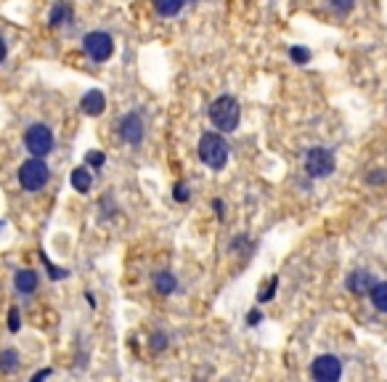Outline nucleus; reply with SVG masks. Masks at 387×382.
Masks as SVG:
<instances>
[{
  "label": "nucleus",
  "mask_w": 387,
  "mask_h": 382,
  "mask_svg": "<svg viewBox=\"0 0 387 382\" xmlns=\"http://www.w3.org/2000/svg\"><path fill=\"white\" fill-rule=\"evenodd\" d=\"M374 287H377V279H374V274L366 271V268H358V271H353V274L348 277V290L358 297L371 295Z\"/></svg>",
  "instance_id": "9"
},
{
  "label": "nucleus",
  "mask_w": 387,
  "mask_h": 382,
  "mask_svg": "<svg viewBox=\"0 0 387 382\" xmlns=\"http://www.w3.org/2000/svg\"><path fill=\"white\" fill-rule=\"evenodd\" d=\"M69 21H72V6H69L67 0L53 3L51 14H48V24H51V27H64Z\"/></svg>",
  "instance_id": "11"
},
{
  "label": "nucleus",
  "mask_w": 387,
  "mask_h": 382,
  "mask_svg": "<svg viewBox=\"0 0 387 382\" xmlns=\"http://www.w3.org/2000/svg\"><path fill=\"white\" fill-rule=\"evenodd\" d=\"M310 374L316 382H339L342 380V361L332 353L316 356L310 364Z\"/></svg>",
  "instance_id": "7"
},
{
  "label": "nucleus",
  "mask_w": 387,
  "mask_h": 382,
  "mask_svg": "<svg viewBox=\"0 0 387 382\" xmlns=\"http://www.w3.org/2000/svg\"><path fill=\"white\" fill-rule=\"evenodd\" d=\"M0 366H3V372H6V374L17 372V366H19V353L14 350V348H6V350L0 353Z\"/></svg>",
  "instance_id": "17"
},
{
  "label": "nucleus",
  "mask_w": 387,
  "mask_h": 382,
  "mask_svg": "<svg viewBox=\"0 0 387 382\" xmlns=\"http://www.w3.org/2000/svg\"><path fill=\"white\" fill-rule=\"evenodd\" d=\"M85 165H88L90 170H101L103 165H106V154H103V152H90V154L85 157Z\"/></svg>",
  "instance_id": "22"
},
{
  "label": "nucleus",
  "mask_w": 387,
  "mask_h": 382,
  "mask_svg": "<svg viewBox=\"0 0 387 382\" xmlns=\"http://www.w3.org/2000/svg\"><path fill=\"white\" fill-rule=\"evenodd\" d=\"M19 330H21V319H19V308H11V311H8V332H14V334H17Z\"/></svg>",
  "instance_id": "25"
},
{
  "label": "nucleus",
  "mask_w": 387,
  "mask_h": 382,
  "mask_svg": "<svg viewBox=\"0 0 387 382\" xmlns=\"http://www.w3.org/2000/svg\"><path fill=\"white\" fill-rule=\"evenodd\" d=\"M24 146H27V152L32 157H43L46 159L53 152V130L46 122H34L24 133Z\"/></svg>",
  "instance_id": "4"
},
{
  "label": "nucleus",
  "mask_w": 387,
  "mask_h": 382,
  "mask_svg": "<svg viewBox=\"0 0 387 382\" xmlns=\"http://www.w3.org/2000/svg\"><path fill=\"white\" fill-rule=\"evenodd\" d=\"M168 345H170V337L165 332H154L152 337H149V348H152L154 353H162Z\"/></svg>",
  "instance_id": "21"
},
{
  "label": "nucleus",
  "mask_w": 387,
  "mask_h": 382,
  "mask_svg": "<svg viewBox=\"0 0 387 382\" xmlns=\"http://www.w3.org/2000/svg\"><path fill=\"white\" fill-rule=\"evenodd\" d=\"M369 300L379 313H387V281H377V287L371 290Z\"/></svg>",
  "instance_id": "16"
},
{
  "label": "nucleus",
  "mask_w": 387,
  "mask_h": 382,
  "mask_svg": "<svg viewBox=\"0 0 387 382\" xmlns=\"http://www.w3.org/2000/svg\"><path fill=\"white\" fill-rule=\"evenodd\" d=\"M72 186L80 191V194H85V191H90V186H93V173H90V168L88 165H83V168H77V170H72Z\"/></svg>",
  "instance_id": "14"
},
{
  "label": "nucleus",
  "mask_w": 387,
  "mask_h": 382,
  "mask_svg": "<svg viewBox=\"0 0 387 382\" xmlns=\"http://www.w3.org/2000/svg\"><path fill=\"white\" fill-rule=\"evenodd\" d=\"M289 56H292L295 64H310V59H313L310 48H305V46H292V48H289Z\"/></svg>",
  "instance_id": "19"
},
{
  "label": "nucleus",
  "mask_w": 387,
  "mask_h": 382,
  "mask_svg": "<svg viewBox=\"0 0 387 382\" xmlns=\"http://www.w3.org/2000/svg\"><path fill=\"white\" fill-rule=\"evenodd\" d=\"M366 181H369L371 186H379V183H385L387 181V173L385 170H374V173L366 175Z\"/></svg>",
  "instance_id": "26"
},
{
  "label": "nucleus",
  "mask_w": 387,
  "mask_h": 382,
  "mask_svg": "<svg viewBox=\"0 0 387 382\" xmlns=\"http://www.w3.org/2000/svg\"><path fill=\"white\" fill-rule=\"evenodd\" d=\"M172 199H175V202H181V205H183V202H188V199H191V189H188V186H186L183 181H178V183H175V186H172Z\"/></svg>",
  "instance_id": "23"
},
{
  "label": "nucleus",
  "mask_w": 387,
  "mask_h": 382,
  "mask_svg": "<svg viewBox=\"0 0 387 382\" xmlns=\"http://www.w3.org/2000/svg\"><path fill=\"white\" fill-rule=\"evenodd\" d=\"M83 51L96 61V64H103L106 59H112V53H115V40L112 35H106V32H88L83 37Z\"/></svg>",
  "instance_id": "6"
},
{
  "label": "nucleus",
  "mask_w": 387,
  "mask_h": 382,
  "mask_svg": "<svg viewBox=\"0 0 387 382\" xmlns=\"http://www.w3.org/2000/svg\"><path fill=\"white\" fill-rule=\"evenodd\" d=\"M210 122L218 133H234L241 120V109L234 96H218L212 104H210Z\"/></svg>",
  "instance_id": "1"
},
{
  "label": "nucleus",
  "mask_w": 387,
  "mask_h": 382,
  "mask_svg": "<svg viewBox=\"0 0 387 382\" xmlns=\"http://www.w3.org/2000/svg\"><path fill=\"white\" fill-rule=\"evenodd\" d=\"M276 290H279V277H270L268 284L260 290L257 300H260V303H270V300H273V295H276Z\"/></svg>",
  "instance_id": "20"
},
{
  "label": "nucleus",
  "mask_w": 387,
  "mask_h": 382,
  "mask_svg": "<svg viewBox=\"0 0 387 382\" xmlns=\"http://www.w3.org/2000/svg\"><path fill=\"white\" fill-rule=\"evenodd\" d=\"M48 181H51V170H48V165H46L43 157H30L27 162H21V168H19V183H21L24 191L46 189Z\"/></svg>",
  "instance_id": "2"
},
{
  "label": "nucleus",
  "mask_w": 387,
  "mask_h": 382,
  "mask_svg": "<svg viewBox=\"0 0 387 382\" xmlns=\"http://www.w3.org/2000/svg\"><path fill=\"white\" fill-rule=\"evenodd\" d=\"M260 321H263V313L257 311V308L247 313V324H250V327H255V324H260Z\"/></svg>",
  "instance_id": "27"
},
{
  "label": "nucleus",
  "mask_w": 387,
  "mask_h": 382,
  "mask_svg": "<svg viewBox=\"0 0 387 382\" xmlns=\"http://www.w3.org/2000/svg\"><path fill=\"white\" fill-rule=\"evenodd\" d=\"M37 274H34L32 268H24V271H17V277H14V284H17V290L21 295H32L34 290H37Z\"/></svg>",
  "instance_id": "12"
},
{
  "label": "nucleus",
  "mask_w": 387,
  "mask_h": 382,
  "mask_svg": "<svg viewBox=\"0 0 387 382\" xmlns=\"http://www.w3.org/2000/svg\"><path fill=\"white\" fill-rule=\"evenodd\" d=\"M326 6H329V11H332L335 17L342 19L355 8V0H326Z\"/></svg>",
  "instance_id": "18"
},
{
  "label": "nucleus",
  "mask_w": 387,
  "mask_h": 382,
  "mask_svg": "<svg viewBox=\"0 0 387 382\" xmlns=\"http://www.w3.org/2000/svg\"><path fill=\"white\" fill-rule=\"evenodd\" d=\"M199 159L210 170H223L228 162V143L220 133H204L199 139Z\"/></svg>",
  "instance_id": "3"
},
{
  "label": "nucleus",
  "mask_w": 387,
  "mask_h": 382,
  "mask_svg": "<svg viewBox=\"0 0 387 382\" xmlns=\"http://www.w3.org/2000/svg\"><path fill=\"white\" fill-rule=\"evenodd\" d=\"M186 0H154V8H157V14L159 17H178L181 14V8H183Z\"/></svg>",
  "instance_id": "15"
},
{
  "label": "nucleus",
  "mask_w": 387,
  "mask_h": 382,
  "mask_svg": "<svg viewBox=\"0 0 387 382\" xmlns=\"http://www.w3.org/2000/svg\"><path fill=\"white\" fill-rule=\"evenodd\" d=\"M48 377H51V369H43V372H37V374H34L30 382H46Z\"/></svg>",
  "instance_id": "29"
},
{
  "label": "nucleus",
  "mask_w": 387,
  "mask_h": 382,
  "mask_svg": "<svg viewBox=\"0 0 387 382\" xmlns=\"http://www.w3.org/2000/svg\"><path fill=\"white\" fill-rule=\"evenodd\" d=\"M335 168L337 162L332 149H326V146L308 149V154H305V173L310 175V178H329V175L335 173Z\"/></svg>",
  "instance_id": "5"
},
{
  "label": "nucleus",
  "mask_w": 387,
  "mask_h": 382,
  "mask_svg": "<svg viewBox=\"0 0 387 382\" xmlns=\"http://www.w3.org/2000/svg\"><path fill=\"white\" fill-rule=\"evenodd\" d=\"M103 106H106V96H103L101 90H88L83 96V101H80V109H83V114H88V117H99L103 112Z\"/></svg>",
  "instance_id": "10"
},
{
  "label": "nucleus",
  "mask_w": 387,
  "mask_h": 382,
  "mask_svg": "<svg viewBox=\"0 0 387 382\" xmlns=\"http://www.w3.org/2000/svg\"><path fill=\"white\" fill-rule=\"evenodd\" d=\"M119 136L128 146H138L143 136H146V125H143V117L138 112H128L122 120H119Z\"/></svg>",
  "instance_id": "8"
},
{
  "label": "nucleus",
  "mask_w": 387,
  "mask_h": 382,
  "mask_svg": "<svg viewBox=\"0 0 387 382\" xmlns=\"http://www.w3.org/2000/svg\"><path fill=\"white\" fill-rule=\"evenodd\" d=\"M40 258H43V263H46V268H48V277H51L53 281H59V279H67L69 277L67 268H56V265H53V263L48 261L46 255H40Z\"/></svg>",
  "instance_id": "24"
},
{
  "label": "nucleus",
  "mask_w": 387,
  "mask_h": 382,
  "mask_svg": "<svg viewBox=\"0 0 387 382\" xmlns=\"http://www.w3.org/2000/svg\"><path fill=\"white\" fill-rule=\"evenodd\" d=\"M212 210H215V215H218L220 221L226 218V205H223V199H212Z\"/></svg>",
  "instance_id": "28"
},
{
  "label": "nucleus",
  "mask_w": 387,
  "mask_h": 382,
  "mask_svg": "<svg viewBox=\"0 0 387 382\" xmlns=\"http://www.w3.org/2000/svg\"><path fill=\"white\" fill-rule=\"evenodd\" d=\"M154 290H157L159 295L170 297L178 290V279L172 277L170 271H159V274H154Z\"/></svg>",
  "instance_id": "13"
}]
</instances>
